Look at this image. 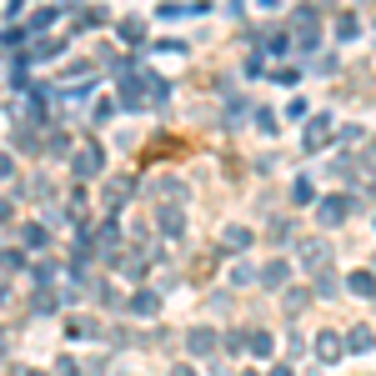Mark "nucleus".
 I'll list each match as a JSON object with an SVG mask.
<instances>
[{"label": "nucleus", "instance_id": "f257e3e1", "mask_svg": "<svg viewBox=\"0 0 376 376\" xmlns=\"http://www.w3.org/2000/svg\"><path fill=\"white\" fill-rule=\"evenodd\" d=\"M346 211H351V196H327V201H316L321 226H341V221H346Z\"/></svg>", "mask_w": 376, "mask_h": 376}, {"label": "nucleus", "instance_id": "f03ea898", "mask_svg": "<svg viewBox=\"0 0 376 376\" xmlns=\"http://www.w3.org/2000/svg\"><path fill=\"white\" fill-rule=\"evenodd\" d=\"M341 351H346L341 336H331V331H321V336H316V361H327V366H331V361H341Z\"/></svg>", "mask_w": 376, "mask_h": 376}, {"label": "nucleus", "instance_id": "7ed1b4c3", "mask_svg": "<svg viewBox=\"0 0 376 376\" xmlns=\"http://www.w3.org/2000/svg\"><path fill=\"white\" fill-rule=\"evenodd\" d=\"M76 171H81V176H95V171H100V146H95V141H86V146L76 151Z\"/></svg>", "mask_w": 376, "mask_h": 376}, {"label": "nucleus", "instance_id": "20e7f679", "mask_svg": "<svg viewBox=\"0 0 376 376\" xmlns=\"http://www.w3.org/2000/svg\"><path fill=\"white\" fill-rule=\"evenodd\" d=\"M327 141H331V121H327V116H316V121L306 126V151H321Z\"/></svg>", "mask_w": 376, "mask_h": 376}, {"label": "nucleus", "instance_id": "39448f33", "mask_svg": "<svg viewBox=\"0 0 376 376\" xmlns=\"http://www.w3.org/2000/svg\"><path fill=\"white\" fill-rule=\"evenodd\" d=\"M155 226L166 231V236H181L186 221H181V211H176V206H160V211H155Z\"/></svg>", "mask_w": 376, "mask_h": 376}, {"label": "nucleus", "instance_id": "423d86ee", "mask_svg": "<svg viewBox=\"0 0 376 376\" xmlns=\"http://www.w3.org/2000/svg\"><path fill=\"white\" fill-rule=\"evenodd\" d=\"M346 291H351V296H376V276H371V271H351V276H346Z\"/></svg>", "mask_w": 376, "mask_h": 376}, {"label": "nucleus", "instance_id": "0eeeda50", "mask_svg": "<svg viewBox=\"0 0 376 376\" xmlns=\"http://www.w3.org/2000/svg\"><path fill=\"white\" fill-rule=\"evenodd\" d=\"M286 276H291V266H286V261H271L261 281H266V286H286Z\"/></svg>", "mask_w": 376, "mask_h": 376}, {"label": "nucleus", "instance_id": "6e6552de", "mask_svg": "<svg viewBox=\"0 0 376 376\" xmlns=\"http://www.w3.org/2000/svg\"><path fill=\"white\" fill-rule=\"evenodd\" d=\"M191 351H196V356H211V351H216V336H211V331H196V336H191Z\"/></svg>", "mask_w": 376, "mask_h": 376}, {"label": "nucleus", "instance_id": "1a4fd4ad", "mask_svg": "<svg viewBox=\"0 0 376 376\" xmlns=\"http://www.w3.org/2000/svg\"><path fill=\"white\" fill-rule=\"evenodd\" d=\"M371 346H376L371 331H351V336H346V351H371Z\"/></svg>", "mask_w": 376, "mask_h": 376}, {"label": "nucleus", "instance_id": "9d476101", "mask_svg": "<svg viewBox=\"0 0 376 376\" xmlns=\"http://www.w3.org/2000/svg\"><path fill=\"white\" fill-rule=\"evenodd\" d=\"M226 246H241V251H246V246H251V231H246V226H231V231H226Z\"/></svg>", "mask_w": 376, "mask_h": 376}, {"label": "nucleus", "instance_id": "9b49d317", "mask_svg": "<svg viewBox=\"0 0 376 376\" xmlns=\"http://www.w3.org/2000/svg\"><path fill=\"white\" fill-rule=\"evenodd\" d=\"M301 251H306V261H311V266H316V261H321V266H327V246H321V241H306Z\"/></svg>", "mask_w": 376, "mask_h": 376}, {"label": "nucleus", "instance_id": "f8f14e48", "mask_svg": "<svg viewBox=\"0 0 376 376\" xmlns=\"http://www.w3.org/2000/svg\"><path fill=\"white\" fill-rule=\"evenodd\" d=\"M246 346H251L256 356H266V351H271V336H266V331H256V336H246Z\"/></svg>", "mask_w": 376, "mask_h": 376}, {"label": "nucleus", "instance_id": "ddd939ff", "mask_svg": "<svg viewBox=\"0 0 376 376\" xmlns=\"http://www.w3.org/2000/svg\"><path fill=\"white\" fill-rule=\"evenodd\" d=\"M131 306H136V311H141V316H151V311H155V306H160V301H155V291H146V296H136V301H131Z\"/></svg>", "mask_w": 376, "mask_h": 376}, {"label": "nucleus", "instance_id": "4468645a", "mask_svg": "<svg viewBox=\"0 0 376 376\" xmlns=\"http://www.w3.org/2000/svg\"><path fill=\"white\" fill-rule=\"evenodd\" d=\"M316 291H321V296H336V276L321 271V276H316Z\"/></svg>", "mask_w": 376, "mask_h": 376}, {"label": "nucleus", "instance_id": "2eb2a0df", "mask_svg": "<svg viewBox=\"0 0 376 376\" xmlns=\"http://www.w3.org/2000/svg\"><path fill=\"white\" fill-rule=\"evenodd\" d=\"M121 35H126V40H131V45H136V40H141V35H146V25H141V20H126V25H121Z\"/></svg>", "mask_w": 376, "mask_h": 376}, {"label": "nucleus", "instance_id": "dca6fc26", "mask_svg": "<svg viewBox=\"0 0 376 376\" xmlns=\"http://www.w3.org/2000/svg\"><path fill=\"white\" fill-rule=\"evenodd\" d=\"M71 336L81 341V336H95V321H71Z\"/></svg>", "mask_w": 376, "mask_h": 376}, {"label": "nucleus", "instance_id": "f3484780", "mask_svg": "<svg viewBox=\"0 0 376 376\" xmlns=\"http://www.w3.org/2000/svg\"><path fill=\"white\" fill-rule=\"evenodd\" d=\"M25 246H45V231L40 226H25Z\"/></svg>", "mask_w": 376, "mask_h": 376}, {"label": "nucleus", "instance_id": "a211bd4d", "mask_svg": "<svg viewBox=\"0 0 376 376\" xmlns=\"http://www.w3.org/2000/svg\"><path fill=\"white\" fill-rule=\"evenodd\" d=\"M11 171H16V166H11V155H0V181H6Z\"/></svg>", "mask_w": 376, "mask_h": 376}, {"label": "nucleus", "instance_id": "6ab92c4d", "mask_svg": "<svg viewBox=\"0 0 376 376\" xmlns=\"http://www.w3.org/2000/svg\"><path fill=\"white\" fill-rule=\"evenodd\" d=\"M0 351H6V336H0Z\"/></svg>", "mask_w": 376, "mask_h": 376}]
</instances>
